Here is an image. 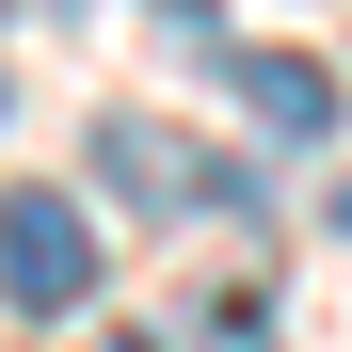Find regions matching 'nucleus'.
Masks as SVG:
<instances>
[{"mask_svg": "<svg viewBox=\"0 0 352 352\" xmlns=\"http://www.w3.org/2000/svg\"><path fill=\"white\" fill-rule=\"evenodd\" d=\"M208 352H272V288H224V305H208Z\"/></svg>", "mask_w": 352, "mask_h": 352, "instance_id": "4", "label": "nucleus"}, {"mask_svg": "<svg viewBox=\"0 0 352 352\" xmlns=\"http://www.w3.org/2000/svg\"><path fill=\"white\" fill-rule=\"evenodd\" d=\"M224 80H241V112H256L272 144H320L336 129V65H305V48H241Z\"/></svg>", "mask_w": 352, "mask_h": 352, "instance_id": "3", "label": "nucleus"}, {"mask_svg": "<svg viewBox=\"0 0 352 352\" xmlns=\"http://www.w3.org/2000/svg\"><path fill=\"white\" fill-rule=\"evenodd\" d=\"M336 224H352V192H336Z\"/></svg>", "mask_w": 352, "mask_h": 352, "instance_id": "6", "label": "nucleus"}, {"mask_svg": "<svg viewBox=\"0 0 352 352\" xmlns=\"http://www.w3.org/2000/svg\"><path fill=\"white\" fill-rule=\"evenodd\" d=\"M96 192H129L144 224H208V208H256V176L241 160H208L192 129H160V112H96Z\"/></svg>", "mask_w": 352, "mask_h": 352, "instance_id": "1", "label": "nucleus"}, {"mask_svg": "<svg viewBox=\"0 0 352 352\" xmlns=\"http://www.w3.org/2000/svg\"><path fill=\"white\" fill-rule=\"evenodd\" d=\"M0 96H16V80H0Z\"/></svg>", "mask_w": 352, "mask_h": 352, "instance_id": "7", "label": "nucleus"}, {"mask_svg": "<svg viewBox=\"0 0 352 352\" xmlns=\"http://www.w3.org/2000/svg\"><path fill=\"white\" fill-rule=\"evenodd\" d=\"M112 352H144V336H112Z\"/></svg>", "mask_w": 352, "mask_h": 352, "instance_id": "5", "label": "nucleus"}, {"mask_svg": "<svg viewBox=\"0 0 352 352\" xmlns=\"http://www.w3.org/2000/svg\"><path fill=\"white\" fill-rule=\"evenodd\" d=\"M0 305L16 320H80L96 305V208L80 192H0Z\"/></svg>", "mask_w": 352, "mask_h": 352, "instance_id": "2", "label": "nucleus"}]
</instances>
